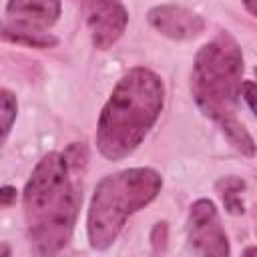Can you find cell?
Here are the masks:
<instances>
[{"label":"cell","mask_w":257,"mask_h":257,"mask_svg":"<svg viewBox=\"0 0 257 257\" xmlns=\"http://www.w3.org/2000/svg\"><path fill=\"white\" fill-rule=\"evenodd\" d=\"M84 147L72 145L66 153H48L34 167L24 193V219L30 247L38 255L58 253L72 235L82 203V187L76 177Z\"/></svg>","instance_id":"1"},{"label":"cell","mask_w":257,"mask_h":257,"mask_svg":"<svg viewBox=\"0 0 257 257\" xmlns=\"http://www.w3.org/2000/svg\"><path fill=\"white\" fill-rule=\"evenodd\" d=\"M243 76V54L235 38L221 32L207 42L195 58L191 74V90L197 106L219 122L229 143L245 157L255 155L253 137L237 118V104Z\"/></svg>","instance_id":"2"},{"label":"cell","mask_w":257,"mask_h":257,"mask_svg":"<svg viewBox=\"0 0 257 257\" xmlns=\"http://www.w3.org/2000/svg\"><path fill=\"white\" fill-rule=\"evenodd\" d=\"M165 102V86L149 68L128 70L112 88L96 124V149L108 161L131 155L157 122Z\"/></svg>","instance_id":"3"},{"label":"cell","mask_w":257,"mask_h":257,"mask_svg":"<svg viewBox=\"0 0 257 257\" xmlns=\"http://www.w3.org/2000/svg\"><path fill=\"white\" fill-rule=\"evenodd\" d=\"M163 177L149 167L124 169L106 175L90 199L86 233L92 249L104 251L118 237L126 219L147 207L161 191Z\"/></svg>","instance_id":"4"},{"label":"cell","mask_w":257,"mask_h":257,"mask_svg":"<svg viewBox=\"0 0 257 257\" xmlns=\"http://www.w3.org/2000/svg\"><path fill=\"white\" fill-rule=\"evenodd\" d=\"M187 239L191 251L197 255H229V241L225 229L221 227L219 213L213 201L199 199L191 205L187 221Z\"/></svg>","instance_id":"5"},{"label":"cell","mask_w":257,"mask_h":257,"mask_svg":"<svg viewBox=\"0 0 257 257\" xmlns=\"http://www.w3.org/2000/svg\"><path fill=\"white\" fill-rule=\"evenodd\" d=\"M94 48H110L124 32L128 14L118 0H78Z\"/></svg>","instance_id":"6"},{"label":"cell","mask_w":257,"mask_h":257,"mask_svg":"<svg viewBox=\"0 0 257 257\" xmlns=\"http://www.w3.org/2000/svg\"><path fill=\"white\" fill-rule=\"evenodd\" d=\"M149 24L167 38L173 40H191L205 30V20L197 12L177 6V4H161L149 10Z\"/></svg>","instance_id":"7"},{"label":"cell","mask_w":257,"mask_h":257,"mask_svg":"<svg viewBox=\"0 0 257 257\" xmlns=\"http://www.w3.org/2000/svg\"><path fill=\"white\" fill-rule=\"evenodd\" d=\"M6 14L12 24L44 30L58 20L60 0H8Z\"/></svg>","instance_id":"8"},{"label":"cell","mask_w":257,"mask_h":257,"mask_svg":"<svg viewBox=\"0 0 257 257\" xmlns=\"http://www.w3.org/2000/svg\"><path fill=\"white\" fill-rule=\"evenodd\" d=\"M0 38L32 48H48L56 44V38L44 30H32L26 26H18L12 22H0Z\"/></svg>","instance_id":"9"},{"label":"cell","mask_w":257,"mask_h":257,"mask_svg":"<svg viewBox=\"0 0 257 257\" xmlns=\"http://www.w3.org/2000/svg\"><path fill=\"white\" fill-rule=\"evenodd\" d=\"M217 191L223 199V205L229 213L233 215H241L245 211V205H243V199H241V193L245 191V181L239 179V177H225L217 183Z\"/></svg>","instance_id":"10"},{"label":"cell","mask_w":257,"mask_h":257,"mask_svg":"<svg viewBox=\"0 0 257 257\" xmlns=\"http://www.w3.org/2000/svg\"><path fill=\"white\" fill-rule=\"evenodd\" d=\"M16 112H18V100L14 96V92L0 88V145L6 141L14 120H16Z\"/></svg>","instance_id":"11"},{"label":"cell","mask_w":257,"mask_h":257,"mask_svg":"<svg viewBox=\"0 0 257 257\" xmlns=\"http://www.w3.org/2000/svg\"><path fill=\"white\" fill-rule=\"evenodd\" d=\"M239 96H243L245 102H247V106H249V110L255 112V84H253V80L241 82V92H239Z\"/></svg>","instance_id":"12"},{"label":"cell","mask_w":257,"mask_h":257,"mask_svg":"<svg viewBox=\"0 0 257 257\" xmlns=\"http://www.w3.org/2000/svg\"><path fill=\"white\" fill-rule=\"evenodd\" d=\"M153 243H155V247L157 249H161L163 245H165V241H167V225L165 223H159L155 229H153Z\"/></svg>","instance_id":"13"},{"label":"cell","mask_w":257,"mask_h":257,"mask_svg":"<svg viewBox=\"0 0 257 257\" xmlns=\"http://www.w3.org/2000/svg\"><path fill=\"white\" fill-rule=\"evenodd\" d=\"M16 201V189L14 187H2L0 189V209L10 207Z\"/></svg>","instance_id":"14"},{"label":"cell","mask_w":257,"mask_h":257,"mask_svg":"<svg viewBox=\"0 0 257 257\" xmlns=\"http://www.w3.org/2000/svg\"><path fill=\"white\" fill-rule=\"evenodd\" d=\"M243 4H245V8L249 10V14H251V16H255V14H257V8H255V0H243Z\"/></svg>","instance_id":"15"}]
</instances>
